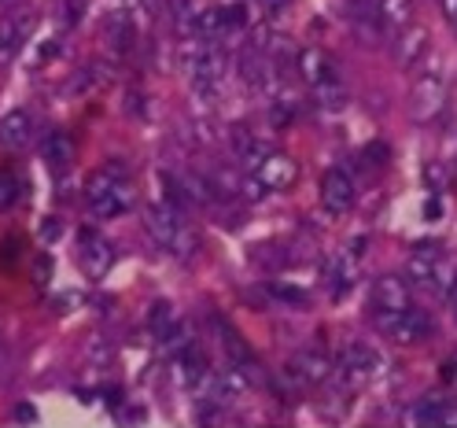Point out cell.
<instances>
[{
  "instance_id": "cell-13",
  "label": "cell",
  "mask_w": 457,
  "mask_h": 428,
  "mask_svg": "<svg viewBox=\"0 0 457 428\" xmlns=\"http://www.w3.org/2000/svg\"><path fill=\"white\" fill-rule=\"evenodd\" d=\"M30 133H34V115L15 107L0 119V148H22L26 140H30Z\"/></svg>"
},
{
  "instance_id": "cell-26",
  "label": "cell",
  "mask_w": 457,
  "mask_h": 428,
  "mask_svg": "<svg viewBox=\"0 0 457 428\" xmlns=\"http://www.w3.org/2000/svg\"><path fill=\"white\" fill-rule=\"evenodd\" d=\"M55 52H60V45H55V41H41V48H37V63L55 60Z\"/></svg>"
},
{
  "instance_id": "cell-6",
  "label": "cell",
  "mask_w": 457,
  "mask_h": 428,
  "mask_svg": "<svg viewBox=\"0 0 457 428\" xmlns=\"http://www.w3.org/2000/svg\"><path fill=\"white\" fill-rule=\"evenodd\" d=\"M380 365H384V358L373 351V348H365V344H351L347 351L339 355V373H343V381L347 384H365V381H373V377H380Z\"/></svg>"
},
{
  "instance_id": "cell-10",
  "label": "cell",
  "mask_w": 457,
  "mask_h": 428,
  "mask_svg": "<svg viewBox=\"0 0 457 428\" xmlns=\"http://www.w3.org/2000/svg\"><path fill=\"white\" fill-rule=\"evenodd\" d=\"M254 178H259L270 192H280V189H288V185H295V178H299V163L292 159V155H280V152H270L259 166L251 170Z\"/></svg>"
},
{
  "instance_id": "cell-22",
  "label": "cell",
  "mask_w": 457,
  "mask_h": 428,
  "mask_svg": "<svg viewBox=\"0 0 457 428\" xmlns=\"http://www.w3.org/2000/svg\"><path fill=\"white\" fill-rule=\"evenodd\" d=\"M413 421H420V424H432V421H457V410H450L446 403H439V399H424V403L413 410Z\"/></svg>"
},
{
  "instance_id": "cell-5",
  "label": "cell",
  "mask_w": 457,
  "mask_h": 428,
  "mask_svg": "<svg viewBox=\"0 0 457 428\" xmlns=\"http://www.w3.org/2000/svg\"><path fill=\"white\" fill-rule=\"evenodd\" d=\"M373 322L395 344H420V340L432 336V318L424 310H417L413 303L403 310H373Z\"/></svg>"
},
{
  "instance_id": "cell-1",
  "label": "cell",
  "mask_w": 457,
  "mask_h": 428,
  "mask_svg": "<svg viewBox=\"0 0 457 428\" xmlns=\"http://www.w3.org/2000/svg\"><path fill=\"white\" fill-rule=\"evenodd\" d=\"M85 204L93 207L96 218H119L133 207V189L126 181L122 166H104L85 181Z\"/></svg>"
},
{
  "instance_id": "cell-3",
  "label": "cell",
  "mask_w": 457,
  "mask_h": 428,
  "mask_svg": "<svg viewBox=\"0 0 457 428\" xmlns=\"http://www.w3.org/2000/svg\"><path fill=\"white\" fill-rule=\"evenodd\" d=\"M145 218H148V233L159 240L162 251L178 255V259H192V255H195V248H199V244H195V233L188 230V222L181 218L178 207L152 204V207L145 211Z\"/></svg>"
},
{
  "instance_id": "cell-7",
  "label": "cell",
  "mask_w": 457,
  "mask_h": 428,
  "mask_svg": "<svg viewBox=\"0 0 457 428\" xmlns=\"http://www.w3.org/2000/svg\"><path fill=\"white\" fill-rule=\"evenodd\" d=\"M410 104H413V119H420V122L436 119L439 111H443V104H446V78H443L439 71H436V74H424V78L413 85Z\"/></svg>"
},
{
  "instance_id": "cell-16",
  "label": "cell",
  "mask_w": 457,
  "mask_h": 428,
  "mask_svg": "<svg viewBox=\"0 0 457 428\" xmlns=\"http://www.w3.org/2000/svg\"><path fill=\"white\" fill-rule=\"evenodd\" d=\"M228 145H233V155H237L247 170H254V166H259V163L273 152L266 140H259V133H251V130H237L233 137H228Z\"/></svg>"
},
{
  "instance_id": "cell-12",
  "label": "cell",
  "mask_w": 457,
  "mask_h": 428,
  "mask_svg": "<svg viewBox=\"0 0 457 428\" xmlns=\"http://www.w3.org/2000/svg\"><path fill=\"white\" fill-rule=\"evenodd\" d=\"M428 55V30L424 26H403V34L395 38V63L398 67H417Z\"/></svg>"
},
{
  "instance_id": "cell-4",
  "label": "cell",
  "mask_w": 457,
  "mask_h": 428,
  "mask_svg": "<svg viewBox=\"0 0 457 428\" xmlns=\"http://www.w3.org/2000/svg\"><path fill=\"white\" fill-rule=\"evenodd\" d=\"M406 273H410V281L420 284V289H432L439 296H450L453 284H457V266L436 244H417L413 255H410V263H406Z\"/></svg>"
},
{
  "instance_id": "cell-30",
  "label": "cell",
  "mask_w": 457,
  "mask_h": 428,
  "mask_svg": "<svg viewBox=\"0 0 457 428\" xmlns=\"http://www.w3.org/2000/svg\"><path fill=\"white\" fill-rule=\"evenodd\" d=\"M15 417H19V421H34V410H30V407H19Z\"/></svg>"
},
{
  "instance_id": "cell-15",
  "label": "cell",
  "mask_w": 457,
  "mask_h": 428,
  "mask_svg": "<svg viewBox=\"0 0 457 428\" xmlns=\"http://www.w3.org/2000/svg\"><path fill=\"white\" fill-rule=\"evenodd\" d=\"M332 358L325 355V351H303L295 362H292V373L299 377V381H306V384H325L328 377H332Z\"/></svg>"
},
{
  "instance_id": "cell-32",
  "label": "cell",
  "mask_w": 457,
  "mask_h": 428,
  "mask_svg": "<svg viewBox=\"0 0 457 428\" xmlns=\"http://www.w3.org/2000/svg\"><path fill=\"white\" fill-rule=\"evenodd\" d=\"M450 296H453V303H457V284H453V292H450Z\"/></svg>"
},
{
  "instance_id": "cell-29",
  "label": "cell",
  "mask_w": 457,
  "mask_h": 428,
  "mask_svg": "<svg viewBox=\"0 0 457 428\" xmlns=\"http://www.w3.org/2000/svg\"><path fill=\"white\" fill-rule=\"evenodd\" d=\"M443 377H446L450 384H457V355H453V358L446 362V373H443Z\"/></svg>"
},
{
  "instance_id": "cell-27",
  "label": "cell",
  "mask_w": 457,
  "mask_h": 428,
  "mask_svg": "<svg viewBox=\"0 0 457 428\" xmlns=\"http://www.w3.org/2000/svg\"><path fill=\"white\" fill-rule=\"evenodd\" d=\"M81 12H85V4H81V0H67V26H74Z\"/></svg>"
},
{
  "instance_id": "cell-21",
  "label": "cell",
  "mask_w": 457,
  "mask_h": 428,
  "mask_svg": "<svg viewBox=\"0 0 457 428\" xmlns=\"http://www.w3.org/2000/svg\"><path fill=\"white\" fill-rule=\"evenodd\" d=\"M178 322H181V318H178L174 303H155V306H152V314H148V325H152L155 340H166V336H170V329H174Z\"/></svg>"
},
{
  "instance_id": "cell-11",
  "label": "cell",
  "mask_w": 457,
  "mask_h": 428,
  "mask_svg": "<svg viewBox=\"0 0 457 428\" xmlns=\"http://www.w3.org/2000/svg\"><path fill=\"white\" fill-rule=\"evenodd\" d=\"M295 71H299V78L310 85H321V81H328V78H339V67L332 63V55L325 52V48H303L299 52V60H295Z\"/></svg>"
},
{
  "instance_id": "cell-20",
  "label": "cell",
  "mask_w": 457,
  "mask_h": 428,
  "mask_svg": "<svg viewBox=\"0 0 457 428\" xmlns=\"http://www.w3.org/2000/svg\"><path fill=\"white\" fill-rule=\"evenodd\" d=\"M377 15L384 26H406L413 15V0H377Z\"/></svg>"
},
{
  "instance_id": "cell-31",
  "label": "cell",
  "mask_w": 457,
  "mask_h": 428,
  "mask_svg": "<svg viewBox=\"0 0 457 428\" xmlns=\"http://www.w3.org/2000/svg\"><path fill=\"white\" fill-rule=\"evenodd\" d=\"M446 15H450L453 26H457V0H446Z\"/></svg>"
},
{
  "instance_id": "cell-2",
  "label": "cell",
  "mask_w": 457,
  "mask_h": 428,
  "mask_svg": "<svg viewBox=\"0 0 457 428\" xmlns=\"http://www.w3.org/2000/svg\"><path fill=\"white\" fill-rule=\"evenodd\" d=\"M181 60H185V71H188V78H192V85H195V93L214 97V93L221 89L225 71H228V60H225V52H221L218 41L199 38V41L185 45Z\"/></svg>"
},
{
  "instance_id": "cell-28",
  "label": "cell",
  "mask_w": 457,
  "mask_h": 428,
  "mask_svg": "<svg viewBox=\"0 0 457 428\" xmlns=\"http://www.w3.org/2000/svg\"><path fill=\"white\" fill-rule=\"evenodd\" d=\"M159 8H162V0H140V12H145L148 19L159 15Z\"/></svg>"
},
{
  "instance_id": "cell-8",
  "label": "cell",
  "mask_w": 457,
  "mask_h": 428,
  "mask_svg": "<svg viewBox=\"0 0 457 428\" xmlns=\"http://www.w3.org/2000/svg\"><path fill=\"white\" fill-rule=\"evenodd\" d=\"M78 259L89 277H104L114 266V244L107 237H100L96 230H85L78 237Z\"/></svg>"
},
{
  "instance_id": "cell-24",
  "label": "cell",
  "mask_w": 457,
  "mask_h": 428,
  "mask_svg": "<svg viewBox=\"0 0 457 428\" xmlns=\"http://www.w3.org/2000/svg\"><path fill=\"white\" fill-rule=\"evenodd\" d=\"M351 19H380L377 15V0H343Z\"/></svg>"
},
{
  "instance_id": "cell-9",
  "label": "cell",
  "mask_w": 457,
  "mask_h": 428,
  "mask_svg": "<svg viewBox=\"0 0 457 428\" xmlns=\"http://www.w3.org/2000/svg\"><path fill=\"white\" fill-rule=\"evenodd\" d=\"M321 204L332 214H347L354 207V178L343 166H332L321 178Z\"/></svg>"
},
{
  "instance_id": "cell-18",
  "label": "cell",
  "mask_w": 457,
  "mask_h": 428,
  "mask_svg": "<svg viewBox=\"0 0 457 428\" xmlns=\"http://www.w3.org/2000/svg\"><path fill=\"white\" fill-rule=\"evenodd\" d=\"M41 159L52 166V170H67L71 163H74V140L67 137V133H48L45 140H41Z\"/></svg>"
},
{
  "instance_id": "cell-17",
  "label": "cell",
  "mask_w": 457,
  "mask_h": 428,
  "mask_svg": "<svg viewBox=\"0 0 457 428\" xmlns=\"http://www.w3.org/2000/svg\"><path fill=\"white\" fill-rule=\"evenodd\" d=\"M34 19H19V15H4L0 19V63H8L12 55L22 48L26 34H30Z\"/></svg>"
},
{
  "instance_id": "cell-19",
  "label": "cell",
  "mask_w": 457,
  "mask_h": 428,
  "mask_svg": "<svg viewBox=\"0 0 457 428\" xmlns=\"http://www.w3.org/2000/svg\"><path fill=\"white\" fill-rule=\"evenodd\" d=\"M313 100H318L321 111H339L343 104H347V85H343V78H328L321 85H313Z\"/></svg>"
},
{
  "instance_id": "cell-25",
  "label": "cell",
  "mask_w": 457,
  "mask_h": 428,
  "mask_svg": "<svg viewBox=\"0 0 457 428\" xmlns=\"http://www.w3.org/2000/svg\"><path fill=\"white\" fill-rule=\"evenodd\" d=\"M60 233H63V225L55 222V218H45V225H41V237H45V240H60Z\"/></svg>"
},
{
  "instance_id": "cell-23",
  "label": "cell",
  "mask_w": 457,
  "mask_h": 428,
  "mask_svg": "<svg viewBox=\"0 0 457 428\" xmlns=\"http://www.w3.org/2000/svg\"><path fill=\"white\" fill-rule=\"evenodd\" d=\"M19 196H22V185L15 174H8V170H0V211H8L19 204Z\"/></svg>"
},
{
  "instance_id": "cell-14",
  "label": "cell",
  "mask_w": 457,
  "mask_h": 428,
  "mask_svg": "<svg viewBox=\"0 0 457 428\" xmlns=\"http://www.w3.org/2000/svg\"><path fill=\"white\" fill-rule=\"evenodd\" d=\"M410 306V284L403 277H380L373 284V310H403Z\"/></svg>"
}]
</instances>
